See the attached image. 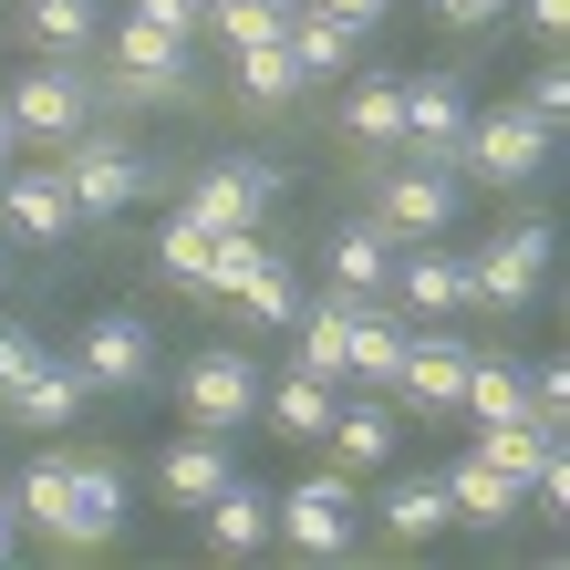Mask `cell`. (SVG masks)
I'll list each match as a JSON object with an SVG mask.
<instances>
[{
	"label": "cell",
	"instance_id": "cell-20",
	"mask_svg": "<svg viewBox=\"0 0 570 570\" xmlns=\"http://www.w3.org/2000/svg\"><path fill=\"white\" fill-rule=\"evenodd\" d=\"M0 405H11V425H73V415L94 405V384H83V363H62V353H52L42 374H21Z\"/></svg>",
	"mask_w": 570,
	"mask_h": 570
},
{
	"label": "cell",
	"instance_id": "cell-18",
	"mask_svg": "<svg viewBox=\"0 0 570 570\" xmlns=\"http://www.w3.org/2000/svg\"><path fill=\"white\" fill-rule=\"evenodd\" d=\"M332 405H343V384L301 374V363H291V374H281L271 394H259V415H271V435H291V446H322V435H332Z\"/></svg>",
	"mask_w": 570,
	"mask_h": 570
},
{
	"label": "cell",
	"instance_id": "cell-19",
	"mask_svg": "<svg viewBox=\"0 0 570 570\" xmlns=\"http://www.w3.org/2000/svg\"><path fill=\"white\" fill-rule=\"evenodd\" d=\"M197 519H208V550H218V560H249L259 540H271V488H249L239 466H228V488H218Z\"/></svg>",
	"mask_w": 570,
	"mask_h": 570
},
{
	"label": "cell",
	"instance_id": "cell-16",
	"mask_svg": "<svg viewBox=\"0 0 570 570\" xmlns=\"http://www.w3.org/2000/svg\"><path fill=\"white\" fill-rule=\"evenodd\" d=\"M156 488H166V509H208V498L228 488V435H177V446L156 456Z\"/></svg>",
	"mask_w": 570,
	"mask_h": 570
},
{
	"label": "cell",
	"instance_id": "cell-33",
	"mask_svg": "<svg viewBox=\"0 0 570 570\" xmlns=\"http://www.w3.org/2000/svg\"><path fill=\"white\" fill-rule=\"evenodd\" d=\"M42 363H52V343H42V332H21V322H0V394H11L21 374H42Z\"/></svg>",
	"mask_w": 570,
	"mask_h": 570
},
{
	"label": "cell",
	"instance_id": "cell-15",
	"mask_svg": "<svg viewBox=\"0 0 570 570\" xmlns=\"http://www.w3.org/2000/svg\"><path fill=\"white\" fill-rule=\"evenodd\" d=\"M435 478H446V509H456V529H509V519L529 509V488L509 478V466H488L478 446H466L456 466H435Z\"/></svg>",
	"mask_w": 570,
	"mask_h": 570
},
{
	"label": "cell",
	"instance_id": "cell-42",
	"mask_svg": "<svg viewBox=\"0 0 570 570\" xmlns=\"http://www.w3.org/2000/svg\"><path fill=\"white\" fill-rule=\"evenodd\" d=\"M0 281H11V239H0Z\"/></svg>",
	"mask_w": 570,
	"mask_h": 570
},
{
	"label": "cell",
	"instance_id": "cell-1",
	"mask_svg": "<svg viewBox=\"0 0 570 570\" xmlns=\"http://www.w3.org/2000/svg\"><path fill=\"white\" fill-rule=\"evenodd\" d=\"M550 136H560V125H540V115H529L519 94H509V105L466 115V146H456V166H466V177H488V187H529V177L550 166Z\"/></svg>",
	"mask_w": 570,
	"mask_h": 570
},
{
	"label": "cell",
	"instance_id": "cell-4",
	"mask_svg": "<svg viewBox=\"0 0 570 570\" xmlns=\"http://www.w3.org/2000/svg\"><path fill=\"white\" fill-rule=\"evenodd\" d=\"M115 94L125 105H187V31L125 11L115 21Z\"/></svg>",
	"mask_w": 570,
	"mask_h": 570
},
{
	"label": "cell",
	"instance_id": "cell-3",
	"mask_svg": "<svg viewBox=\"0 0 570 570\" xmlns=\"http://www.w3.org/2000/svg\"><path fill=\"white\" fill-rule=\"evenodd\" d=\"M11 125H21V146H73L83 125H94V83L73 73V62H31V73H11Z\"/></svg>",
	"mask_w": 570,
	"mask_h": 570
},
{
	"label": "cell",
	"instance_id": "cell-24",
	"mask_svg": "<svg viewBox=\"0 0 570 570\" xmlns=\"http://www.w3.org/2000/svg\"><path fill=\"white\" fill-rule=\"evenodd\" d=\"M384 529H394V540H435V529H456L446 478H394L384 488Z\"/></svg>",
	"mask_w": 570,
	"mask_h": 570
},
{
	"label": "cell",
	"instance_id": "cell-30",
	"mask_svg": "<svg viewBox=\"0 0 570 570\" xmlns=\"http://www.w3.org/2000/svg\"><path fill=\"white\" fill-rule=\"evenodd\" d=\"M550 435H560V425H478V456H488V466H509V478L529 488V466H540Z\"/></svg>",
	"mask_w": 570,
	"mask_h": 570
},
{
	"label": "cell",
	"instance_id": "cell-8",
	"mask_svg": "<svg viewBox=\"0 0 570 570\" xmlns=\"http://www.w3.org/2000/svg\"><path fill=\"white\" fill-rule=\"evenodd\" d=\"M374 218L394 228V239H446L456 177H446L435 156H415V166H374Z\"/></svg>",
	"mask_w": 570,
	"mask_h": 570
},
{
	"label": "cell",
	"instance_id": "cell-22",
	"mask_svg": "<svg viewBox=\"0 0 570 570\" xmlns=\"http://www.w3.org/2000/svg\"><path fill=\"white\" fill-rule=\"evenodd\" d=\"M332 291H363V301H374L384 281H394V228L384 218H353V228H332Z\"/></svg>",
	"mask_w": 570,
	"mask_h": 570
},
{
	"label": "cell",
	"instance_id": "cell-34",
	"mask_svg": "<svg viewBox=\"0 0 570 570\" xmlns=\"http://www.w3.org/2000/svg\"><path fill=\"white\" fill-rule=\"evenodd\" d=\"M519 105L540 115V125H560V115H570V73H560V62H540V73L519 83Z\"/></svg>",
	"mask_w": 570,
	"mask_h": 570
},
{
	"label": "cell",
	"instance_id": "cell-40",
	"mask_svg": "<svg viewBox=\"0 0 570 570\" xmlns=\"http://www.w3.org/2000/svg\"><path fill=\"white\" fill-rule=\"evenodd\" d=\"M21 156V125H11V105H0V166H11Z\"/></svg>",
	"mask_w": 570,
	"mask_h": 570
},
{
	"label": "cell",
	"instance_id": "cell-7",
	"mask_svg": "<svg viewBox=\"0 0 570 570\" xmlns=\"http://www.w3.org/2000/svg\"><path fill=\"white\" fill-rule=\"evenodd\" d=\"M550 281V228L529 218V228H498V239L466 259V301H488V312H519V301H540Z\"/></svg>",
	"mask_w": 570,
	"mask_h": 570
},
{
	"label": "cell",
	"instance_id": "cell-32",
	"mask_svg": "<svg viewBox=\"0 0 570 570\" xmlns=\"http://www.w3.org/2000/svg\"><path fill=\"white\" fill-rule=\"evenodd\" d=\"M208 21H218V42L239 52V42H271V31H281L291 11H281V0H239V11H208Z\"/></svg>",
	"mask_w": 570,
	"mask_h": 570
},
{
	"label": "cell",
	"instance_id": "cell-5",
	"mask_svg": "<svg viewBox=\"0 0 570 570\" xmlns=\"http://www.w3.org/2000/svg\"><path fill=\"white\" fill-rule=\"evenodd\" d=\"M62 187H73V218H115V208H136V197H156L166 177H156L146 156H125V146H105L83 125V136L62 146Z\"/></svg>",
	"mask_w": 570,
	"mask_h": 570
},
{
	"label": "cell",
	"instance_id": "cell-37",
	"mask_svg": "<svg viewBox=\"0 0 570 570\" xmlns=\"http://www.w3.org/2000/svg\"><path fill=\"white\" fill-rule=\"evenodd\" d=\"M312 11H332V21H343V31H374V21L394 11V0H312Z\"/></svg>",
	"mask_w": 570,
	"mask_h": 570
},
{
	"label": "cell",
	"instance_id": "cell-2",
	"mask_svg": "<svg viewBox=\"0 0 570 570\" xmlns=\"http://www.w3.org/2000/svg\"><path fill=\"white\" fill-rule=\"evenodd\" d=\"M271 529H281L301 560H343V550H353V529H363L353 466H322V478H301L291 498H271Z\"/></svg>",
	"mask_w": 570,
	"mask_h": 570
},
{
	"label": "cell",
	"instance_id": "cell-35",
	"mask_svg": "<svg viewBox=\"0 0 570 570\" xmlns=\"http://www.w3.org/2000/svg\"><path fill=\"white\" fill-rule=\"evenodd\" d=\"M509 11L540 31V42H570V0H509Z\"/></svg>",
	"mask_w": 570,
	"mask_h": 570
},
{
	"label": "cell",
	"instance_id": "cell-36",
	"mask_svg": "<svg viewBox=\"0 0 570 570\" xmlns=\"http://www.w3.org/2000/svg\"><path fill=\"white\" fill-rule=\"evenodd\" d=\"M435 21H456V31H488V21H509V0H435Z\"/></svg>",
	"mask_w": 570,
	"mask_h": 570
},
{
	"label": "cell",
	"instance_id": "cell-17",
	"mask_svg": "<svg viewBox=\"0 0 570 570\" xmlns=\"http://www.w3.org/2000/svg\"><path fill=\"white\" fill-rule=\"evenodd\" d=\"M343 136L374 146V156L405 146V73H353L343 83Z\"/></svg>",
	"mask_w": 570,
	"mask_h": 570
},
{
	"label": "cell",
	"instance_id": "cell-23",
	"mask_svg": "<svg viewBox=\"0 0 570 570\" xmlns=\"http://www.w3.org/2000/svg\"><path fill=\"white\" fill-rule=\"evenodd\" d=\"M301 94V62H291V42L271 31V42H239V105H259V115H281Z\"/></svg>",
	"mask_w": 570,
	"mask_h": 570
},
{
	"label": "cell",
	"instance_id": "cell-6",
	"mask_svg": "<svg viewBox=\"0 0 570 570\" xmlns=\"http://www.w3.org/2000/svg\"><path fill=\"white\" fill-rule=\"evenodd\" d=\"M187 425H208V435H239V425H259V363L239 353V343H208L187 363Z\"/></svg>",
	"mask_w": 570,
	"mask_h": 570
},
{
	"label": "cell",
	"instance_id": "cell-9",
	"mask_svg": "<svg viewBox=\"0 0 570 570\" xmlns=\"http://www.w3.org/2000/svg\"><path fill=\"white\" fill-rule=\"evenodd\" d=\"M0 239H21V249H52V239H73V187H62V166H0Z\"/></svg>",
	"mask_w": 570,
	"mask_h": 570
},
{
	"label": "cell",
	"instance_id": "cell-41",
	"mask_svg": "<svg viewBox=\"0 0 570 570\" xmlns=\"http://www.w3.org/2000/svg\"><path fill=\"white\" fill-rule=\"evenodd\" d=\"M197 11H239V0H197Z\"/></svg>",
	"mask_w": 570,
	"mask_h": 570
},
{
	"label": "cell",
	"instance_id": "cell-10",
	"mask_svg": "<svg viewBox=\"0 0 570 570\" xmlns=\"http://www.w3.org/2000/svg\"><path fill=\"white\" fill-rule=\"evenodd\" d=\"M466 363H478V343H456V332H405V363H394V394L425 415H456V394H466Z\"/></svg>",
	"mask_w": 570,
	"mask_h": 570
},
{
	"label": "cell",
	"instance_id": "cell-29",
	"mask_svg": "<svg viewBox=\"0 0 570 570\" xmlns=\"http://www.w3.org/2000/svg\"><path fill=\"white\" fill-rule=\"evenodd\" d=\"M21 21H31V42H52V52L94 42V0H21Z\"/></svg>",
	"mask_w": 570,
	"mask_h": 570
},
{
	"label": "cell",
	"instance_id": "cell-27",
	"mask_svg": "<svg viewBox=\"0 0 570 570\" xmlns=\"http://www.w3.org/2000/svg\"><path fill=\"white\" fill-rule=\"evenodd\" d=\"M62 498H73V456H31V466H21V498H11V509H21V529H42V540H52Z\"/></svg>",
	"mask_w": 570,
	"mask_h": 570
},
{
	"label": "cell",
	"instance_id": "cell-13",
	"mask_svg": "<svg viewBox=\"0 0 570 570\" xmlns=\"http://www.w3.org/2000/svg\"><path fill=\"white\" fill-rule=\"evenodd\" d=\"M73 363H83V384H94V394H125V384H146V374H156V332H146L136 312H105V322H83Z\"/></svg>",
	"mask_w": 570,
	"mask_h": 570
},
{
	"label": "cell",
	"instance_id": "cell-11",
	"mask_svg": "<svg viewBox=\"0 0 570 570\" xmlns=\"http://www.w3.org/2000/svg\"><path fill=\"white\" fill-rule=\"evenodd\" d=\"M384 291L405 301L415 322H446V312H466V259L446 239H394V281Z\"/></svg>",
	"mask_w": 570,
	"mask_h": 570
},
{
	"label": "cell",
	"instance_id": "cell-39",
	"mask_svg": "<svg viewBox=\"0 0 570 570\" xmlns=\"http://www.w3.org/2000/svg\"><path fill=\"white\" fill-rule=\"evenodd\" d=\"M11 540H21V509H11V488H0V560H11Z\"/></svg>",
	"mask_w": 570,
	"mask_h": 570
},
{
	"label": "cell",
	"instance_id": "cell-25",
	"mask_svg": "<svg viewBox=\"0 0 570 570\" xmlns=\"http://www.w3.org/2000/svg\"><path fill=\"white\" fill-rule=\"evenodd\" d=\"M322 446H343V466H384L394 456V405H374V394H363V405H332Z\"/></svg>",
	"mask_w": 570,
	"mask_h": 570
},
{
	"label": "cell",
	"instance_id": "cell-38",
	"mask_svg": "<svg viewBox=\"0 0 570 570\" xmlns=\"http://www.w3.org/2000/svg\"><path fill=\"white\" fill-rule=\"evenodd\" d=\"M136 11H146V21H166V31H187V42H197V21H208L197 0H136Z\"/></svg>",
	"mask_w": 570,
	"mask_h": 570
},
{
	"label": "cell",
	"instance_id": "cell-28",
	"mask_svg": "<svg viewBox=\"0 0 570 570\" xmlns=\"http://www.w3.org/2000/svg\"><path fill=\"white\" fill-rule=\"evenodd\" d=\"M228 301H239V322H249V332H291V322H301V291H291V271H281V259H271L259 281H239Z\"/></svg>",
	"mask_w": 570,
	"mask_h": 570
},
{
	"label": "cell",
	"instance_id": "cell-43",
	"mask_svg": "<svg viewBox=\"0 0 570 570\" xmlns=\"http://www.w3.org/2000/svg\"><path fill=\"white\" fill-rule=\"evenodd\" d=\"M281 11H301V0H281Z\"/></svg>",
	"mask_w": 570,
	"mask_h": 570
},
{
	"label": "cell",
	"instance_id": "cell-12",
	"mask_svg": "<svg viewBox=\"0 0 570 570\" xmlns=\"http://www.w3.org/2000/svg\"><path fill=\"white\" fill-rule=\"evenodd\" d=\"M115 529H125V466L115 456H73V498H62L52 540L62 550H105Z\"/></svg>",
	"mask_w": 570,
	"mask_h": 570
},
{
	"label": "cell",
	"instance_id": "cell-21",
	"mask_svg": "<svg viewBox=\"0 0 570 570\" xmlns=\"http://www.w3.org/2000/svg\"><path fill=\"white\" fill-rule=\"evenodd\" d=\"M281 42H291V62H301V94H312V83H332V73H353V42H363V31H343L332 11L301 0V11L281 21Z\"/></svg>",
	"mask_w": 570,
	"mask_h": 570
},
{
	"label": "cell",
	"instance_id": "cell-14",
	"mask_svg": "<svg viewBox=\"0 0 570 570\" xmlns=\"http://www.w3.org/2000/svg\"><path fill=\"white\" fill-rule=\"evenodd\" d=\"M466 83L456 73H405V146L415 156H435V166H456V146H466Z\"/></svg>",
	"mask_w": 570,
	"mask_h": 570
},
{
	"label": "cell",
	"instance_id": "cell-26",
	"mask_svg": "<svg viewBox=\"0 0 570 570\" xmlns=\"http://www.w3.org/2000/svg\"><path fill=\"white\" fill-rule=\"evenodd\" d=\"M259 271H271V249H259V218H249V228H218V239H208V271H197V291L228 301V291L259 281Z\"/></svg>",
	"mask_w": 570,
	"mask_h": 570
},
{
	"label": "cell",
	"instance_id": "cell-31",
	"mask_svg": "<svg viewBox=\"0 0 570 570\" xmlns=\"http://www.w3.org/2000/svg\"><path fill=\"white\" fill-rule=\"evenodd\" d=\"M156 271L177 281V291H197V271H208V228H197V218H166V239H156Z\"/></svg>",
	"mask_w": 570,
	"mask_h": 570
}]
</instances>
